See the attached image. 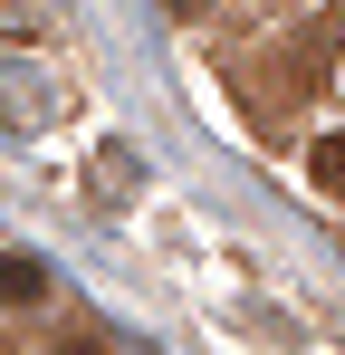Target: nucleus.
Returning a JSON list of instances; mask_svg holds the SVG:
<instances>
[{"instance_id":"nucleus-4","label":"nucleus","mask_w":345,"mask_h":355,"mask_svg":"<svg viewBox=\"0 0 345 355\" xmlns=\"http://www.w3.org/2000/svg\"><path fill=\"white\" fill-rule=\"evenodd\" d=\"M172 10H202V0H172Z\"/></svg>"},{"instance_id":"nucleus-1","label":"nucleus","mask_w":345,"mask_h":355,"mask_svg":"<svg viewBox=\"0 0 345 355\" xmlns=\"http://www.w3.org/2000/svg\"><path fill=\"white\" fill-rule=\"evenodd\" d=\"M39 297H48V269H39L29 250H10V259H0V307H39Z\"/></svg>"},{"instance_id":"nucleus-3","label":"nucleus","mask_w":345,"mask_h":355,"mask_svg":"<svg viewBox=\"0 0 345 355\" xmlns=\"http://www.w3.org/2000/svg\"><path fill=\"white\" fill-rule=\"evenodd\" d=\"M57 355H96V336H67V346H57Z\"/></svg>"},{"instance_id":"nucleus-2","label":"nucleus","mask_w":345,"mask_h":355,"mask_svg":"<svg viewBox=\"0 0 345 355\" xmlns=\"http://www.w3.org/2000/svg\"><path fill=\"white\" fill-rule=\"evenodd\" d=\"M307 164H317V182L345 202V135H317V154H307Z\"/></svg>"}]
</instances>
